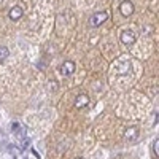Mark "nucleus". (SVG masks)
Here are the masks:
<instances>
[{
	"instance_id": "obj_1",
	"label": "nucleus",
	"mask_w": 159,
	"mask_h": 159,
	"mask_svg": "<svg viewBox=\"0 0 159 159\" xmlns=\"http://www.w3.org/2000/svg\"><path fill=\"white\" fill-rule=\"evenodd\" d=\"M107 19H108V13L107 11H96L94 15L91 16V19H89V25L91 27H99V25H102Z\"/></svg>"
},
{
	"instance_id": "obj_2",
	"label": "nucleus",
	"mask_w": 159,
	"mask_h": 159,
	"mask_svg": "<svg viewBox=\"0 0 159 159\" xmlns=\"http://www.w3.org/2000/svg\"><path fill=\"white\" fill-rule=\"evenodd\" d=\"M119 40H121L123 45H132L137 40V35L132 32V30H126L121 34V37H119Z\"/></svg>"
},
{
	"instance_id": "obj_3",
	"label": "nucleus",
	"mask_w": 159,
	"mask_h": 159,
	"mask_svg": "<svg viewBox=\"0 0 159 159\" xmlns=\"http://www.w3.org/2000/svg\"><path fill=\"white\" fill-rule=\"evenodd\" d=\"M75 69H76V65H75L73 61H65V62L61 65V73H62L64 76H67V75H72V73L75 72Z\"/></svg>"
},
{
	"instance_id": "obj_4",
	"label": "nucleus",
	"mask_w": 159,
	"mask_h": 159,
	"mask_svg": "<svg viewBox=\"0 0 159 159\" xmlns=\"http://www.w3.org/2000/svg\"><path fill=\"white\" fill-rule=\"evenodd\" d=\"M119 11H121V15L124 18H129L132 13H134V5H132V2L126 0V2H123L121 5H119Z\"/></svg>"
},
{
	"instance_id": "obj_5",
	"label": "nucleus",
	"mask_w": 159,
	"mask_h": 159,
	"mask_svg": "<svg viewBox=\"0 0 159 159\" xmlns=\"http://www.w3.org/2000/svg\"><path fill=\"white\" fill-rule=\"evenodd\" d=\"M11 130H13V134H15L18 139H25V127L21 124V123H13L11 126Z\"/></svg>"
},
{
	"instance_id": "obj_6",
	"label": "nucleus",
	"mask_w": 159,
	"mask_h": 159,
	"mask_svg": "<svg viewBox=\"0 0 159 159\" xmlns=\"http://www.w3.org/2000/svg\"><path fill=\"white\" fill-rule=\"evenodd\" d=\"M132 72V65L129 61H123V62H119L118 64V73L119 75H127Z\"/></svg>"
},
{
	"instance_id": "obj_7",
	"label": "nucleus",
	"mask_w": 159,
	"mask_h": 159,
	"mask_svg": "<svg viewBox=\"0 0 159 159\" xmlns=\"http://www.w3.org/2000/svg\"><path fill=\"white\" fill-rule=\"evenodd\" d=\"M89 103V96L88 94H80L75 99V107L76 108H84L86 105Z\"/></svg>"
},
{
	"instance_id": "obj_8",
	"label": "nucleus",
	"mask_w": 159,
	"mask_h": 159,
	"mask_svg": "<svg viewBox=\"0 0 159 159\" xmlns=\"http://www.w3.org/2000/svg\"><path fill=\"white\" fill-rule=\"evenodd\" d=\"M22 8L21 7H13L11 10H10V19L11 21H18V19H21L22 18Z\"/></svg>"
},
{
	"instance_id": "obj_9",
	"label": "nucleus",
	"mask_w": 159,
	"mask_h": 159,
	"mask_svg": "<svg viewBox=\"0 0 159 159\" xmlns=\"http://www.w3.org/2000/svg\"><path fill=\"white\" fill-rule=\"evenodd\" d=\"M137 135H139V129H137V127H127L126 132H124V137H126L127 140H134Z\"/></svg>"
},
{
	"instance_id": "obj_10",
	"label": "nucleus",
	"mask_w": 159,
	"mask_h": 159,
	"mask_svg": "<svg viewBox=\"0 0 159 159\" xmlns=\"http://www.w3.org/2000/svg\"><path fill=\"white\" fill-rule=\"evenodd\" d=\"M10 56V51H8V48L7 46H0V61H5L7 57Z\"/></svg>"
},
{
	"instance_id": "obj_11",
	"label": "nucleus",
	"mask_w": 159,
	"mask_h": 159,
	"mask_svg": "<svg viewBox=\"0 0 159 159\" xmlns=\"http://www.w3.org/2000/svg\"><path fill=\"white\" fill-rule=\"evenodd\" d=\"M157 148H159V139H156V140L153 142V151H154V154H156V159L159 157V151H157Z\"/></svg>"
},
{
	"instance_id": "obj_12",
	"label": "nucleus",
	"mask_w": 159,
	"mask_h": 159,
	"mask_svg": "<svg viewBox=\"0 0 159 159\" xmlns=\"http://www.w3.org/2000/svg\"><path fill=\"white\" fill-rule=\"evenodd\" d=\"M2 3H3V0H0V5H2Z\"/></svg>"
},
{
	"instance_id": "obj_13",
	"label": "nucleus",
	"mask_w": 159,
	"mask_h": 159,
	"mask_svg": "<svg viewBox=\"0 0 159 159\" xmlns=\"http://www.w3.org/2000/svg\"><path fill=\"white\" fill-rule=\"evenodd\" d=\"M76 159H84V157H76Z\"/></svg>"
}]
</instances>
